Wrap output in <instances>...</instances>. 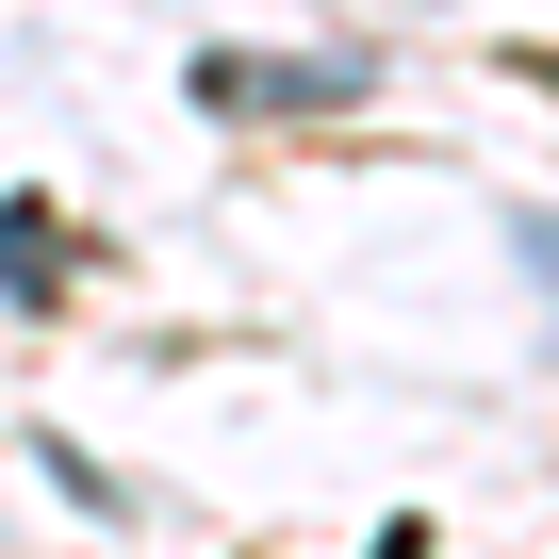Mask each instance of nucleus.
Instances as JSON below:
<instances>
[{
	"label": "nucleus",
	"mask_w": 559,
	"mask_h": 559,
	"mask_svg": "<svg viewBox=\"0 0 559 559\" xmlns=\"http://www.w3.org/2000/svg\"><path fill=\"white\" fill-rule=\"evenodd\" d=\"M214 99H346V67H263V50H214Z\"/></svg>",
	"instance_id": "f257e3e1"
}]
</instances>
